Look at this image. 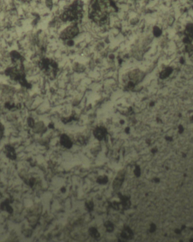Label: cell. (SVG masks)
<instances>
[{
    "label": "cell",
    "instance_id": "1",
    "mask_svg": "<svg viewBox=\"0 0 193 242\" xmlns=\"http://www.w3.org/2000/svg\"><path fill=\"white\" fill-rule=\"evenodd\" d=\"M117 7L113 0H92L89 9V17L96 23L106 22L110 14L115 12Z\"/></svg>",
    "mask_w": 193,
    "mask_h": 242
},
{
    "label": "cell",
    "instance_id": "2",
    "mask_svg": "<svg viewBox=\"0 0 193 242\" xmlns=\"http://www.w3.org/2000/svg\"><path fill=\"white\" fill-rule=\"evenodd\" d=\"M83 5L81 1L76 0L64 10L60 15L61 19L65 22L80 19L83 15Z\"/></svg>",
    "mask_w": 193,
    "mask_h": 242
},
{
    "label": "cell",
    "instance_id": "3",
    "mask_svg": "<svg viewBox=\"0 0 193 242\" xmlns=\"http://www.w3.org/2000/svg\"><path fill=\"white\" fill-rule=\"evenodd\" d=\"M79 32V28L75 25L67 27L60 34V37L62 39H71L75 37Z\"/></svg>",
    "mask_w": 193,
    "mask_h": 242
},
{
    "label": "cell",
    "instance_id": "4",
    "mask_svg": "<svg viewBox=\"0 0 193 242\" xmlns=\"http://www.w3.org/2000/svg\"><path fill=\"white\" fill-rule=\"evenodd\" d=\"M124 179V174L123 172L119 173L116 178L113 181V190H117L119 188H120L123 182Z\"/></svg>",
    "mask_w": 193,
    "mask_h": 242
},
{
    "label": "cell",
    "instance_id": "5",
    "mask_svg": "<svg viewBox=\"0 0 193 242\" xmlns=\"http://www.w3.org/2000/svg\"><path fill=\"white\" fill-rule=\"evenodd\" d=\"M107 134L106 129L103 127H97L94 131V136L99 140H102L105 138Z\"/></svg>",
    "mask_w": 193,
    "mask_h": 242
},
{
    "label": "cell",
    "instance_id": "6",
    "mask_svg": "<svg viewBox=\"0 0 193 242\" xmlns=\"http://www.w3.org/2000/svg\"><path fill=\"white\" fill-rule=\"evenodd\" d=\"M121 238L124 240H131L133 238V231L128 226L125 227L121 233Z\"/></svg>",
    "mask_w": 193,
    "mask_h": 242
},
{
    "label": "cell",
    "instance_id": "7",
    "mask_svg": "<svg viewBox=\"0 0 193 242\" xmlns=\"http://www.w3.org/2000/svg\"><path fill=\"white\" fill-rule=\"evenodd\" d=\"M60 144L67 148H71L72 146V143L67 135H62L60 137Z\"/></svg>",
    "mask_w": 193,
    "mask_h": 242
},
{
    "label": "cell",
    "instance_id": "8",
    "mask_svg": "<svg viewBox=\"0 0 193 242\" xmlns=\"http://www.w3.org/2000/svg\"><path fill=\"white\" fill-rule=\"evenodd\" d=\"M119 197L120 198V203L124 209H128L129 208L131 205V202H130L129 198L126 196L121 195V194H119Z\"/></svg>",
    "mask_w": 193,
    "mask_h": 242
},
{
    "label": "cell",
    "instance_id": "9",
    "mask_svg": "<svg viewBox=\"0 0 193 242\" xmlns=\"http://www.w3.org/2000/svg\"><path fill=\"white\" fill-rule=\"evenodd\" d=\"M89 234L92 237H93L94 239H98L100 238V234L97 230V229L95 227H91L89 229Z\"/></svg>",
    "mask_w": 193,
    "mask_h": 242
},
{
    "label": "cell",
    "instance_id": "10",
    "mask_svg": "<svg viewBox=\"0 0 193 242\" xmlns=\"http://www.w3.org/2000/svg\"><path fill=\"white\" fill-rule=\"evenodd\" d=\"M104 226L106 227L107 231L108 232H113V230H114V226H113V223L111 221H108L105 222Z\"/></svg>",
    "mask_w": 193,
    "mask_h": 242
},
{
    "label": "cell",
    "instance_id": "11",
    "mask_svg": "<svg viewBox=\"0 0 193 242\" xmlns=\"http://www.w3.org/2000/svg\"><path fill=\"white\" fill-rule=\"evenodd\" d=\"M108 178L106 175L104 176H100L96 180V182L101 185H105L108 182Z\"/></svg>",
    "mask_w": 193,
    "mask_h": 242
},
{
    "label": "cell",
    "instance_id": "12",
    "mask_svg": "<svg viewBox=\"0 0 193 242\" xmlns=\"http://www.w3.org/2000/svg\"><path fill=\"white\" fill-rule=\"evenodd\" d=\"M172 69L170 67L166 68V70H164L161 73L160 77L161 78H166L172 73Z\"/></svg>",
    "mask_w": 193,
    "mask_h": 242
},
{
    "label": "cell",
    "instance_id": "13",
    "mask_svg": "<svg viewBox=\"0 0 193 242\" xmlns=\"http://www.w3.org/2000/svg\"><path fill=\"white\" fill-rule=\"evenodd\" d=\"M85 207H86L87 210H88V211L90 212V211H93L94 208L93 202H92V201H91V200L87 201V202H85Z\"/></svg>",
    "mask_w": 193,
    "mask_h": 242
},
{
    "label": "cell",
    "instance_id": "14",
    "mask_svg": "<svg viewBox=\"0 0 193 242\" xmlns=\"http://www.w3.org/2000/svg\"><path fill=\"white\" fill-rule=\"evenodd\" d=\"M134 173L137 177H139L141 175V170L139 166H136L135 170L134 171Z\"/></svg>",
    "mask_w": 193,
    "mask_h": 242
},
{
    "label": "cell",
    "instance_id": "15",
    "mask_svg": "<svg viewBox=\"0 0 193 242\" xmlns=\"http://www.w3.org/2000/svg\"><path fill=\"white\" fill-rule=\"evenodd\" d=\"M154 35L157 36H159L161 35V30L158 28V27H155L154 28Z\"/></svg>",
    "mask_w": 193,
    "mask_h": 242
},
{
    "label": "cell",
    "instance_id": "16",
    "mask_svg": "<svg viewBox=\"0 0 193 242\" xmlns=\"http://www.w3.org/2000/svg\"><path fill=\"white\" fill-rule=\"evenodd\" d=\"M111 207L113 208L114 209H115V210H119V202H112V203H111Z\"/></svg>",
    "mask_w": 193,
    "mask_h": 242
},
{
    "label": "cell",
    "instance_id": "17",
    "mask_svg": "<svg viewBox=\"0 0 193 242\" xmlns=\"http://www.w3.org/2000/svg\"><path fill=\"white\" fill-rule=\"evenodd\" d=\"M186 48H187V52H193V45H192L189 44Z\"/></svg>",
    "mask_w": 193,
    "mask_h": 242
},
{
    "label": "cell",
    "instance_id": "18",
    "mask_svg": "<svg viewBox=\"0 0 193 242\" xmlns=\"http://www.w3.org/2000/svg\"><path fill=\"white\" fill-rule=\"evenodd\" d=\"M47 5L49 7H51L52 5V1L51 0H47Z\"/></svg>",
    "mask_w": 193,
    "mask_h": 242
},
{
    "label": "cell",
    "instance_id": "19",
    "mask_svg": "<svg viewBox=\"0 0 193 242\" xmlns=\"http://www.w3.org/2000/svg\"><path fill=\"white\" fill-rule=\"evenodd\" d=\"M156 229V227H155V226L154 225V224H153L151 226V229H150V232H153L155 231V230Z\"/></svg>",
    "mask_w": 193,
    "mask_h": 242
}]
</instances>
